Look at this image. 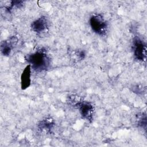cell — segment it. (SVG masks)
<instances>
[{
	"label": "cell",
	"instance_id": "obj_1",
	"mask_svg": "<svg viewBox=\"0 0 147 147\" xmlns=\"http://www.w3.org/2000/svg\"><path fill=\"white\" fill-rule=\"evenodd\" d=\"M26 61L33 70L41 72L48 69L51 65V59L44 51H37L28 55L25 57Z\"/></svg>",
	"mask_w": 147,
	"mask_h": 147
},
{
	"label": "cell",
	"instance_id": "obj_2",
	"mask_svg": "<svg viewBox=\"0 0 147 147\" xmlns=\"http://www.w3.org/2000/svg\"><path fill=\"white\" fill-rule=\"evenodd\" d=\"M92 30L100 36L105 35L108 29V23L103 16L100 14L91 16L89 20Z\"/></svg>",
	"mask_w": 147,
	"mask_h": 147
},
{
	"label": "cell",
	"instance_id": "obj_3",
	"mask_svg": "<svg viewBox=\"0 0 147 147\" xmlns=\"http://www.w3.org/2000/svg\"><path fill=\"white\" fill-rule=\"evenodd\" d=\"M133 51L135 59L139 61H145L146 57V45L139 37L136 36L133 40Z\"/></svg>",
	"mask_w": 147,
	"mask_h": 147
},
{
	"label": "cell",
	"instance_id": "obj_4",
	"mask_svg": "<svg viewBox=\"0 0 147 147\" xmlns=\"http://www.w3.org/2000/svg\"><path fill=\"white\" fill-rule=\"evenodd\" d=\"M76 106L83 118L91 122L92 120L94 107L92 105L87 101H82L76 103Z\"/></svg>",
	"mask_w": 147,
	"mask_h": 147
},
{
	"label": "cell",
	"instance_id": "obj_5",
	"mask_svg": "<svg viewBox=\"0 0 147 147\" xmlns=\"http://www.w3.org/2000/svg\"><path fill=\"white\" fill-rule=\"evenodd\" d=\"M31 28L33 32L41 34L45 32L48 28V22L46 17L41 16L31 24Z\"/></svg>",
	"mask_w": 147,
	"mask_h": 147
},
{
	"label": "cell",
	"instance_id": "obj_6",
	"mask_svg": "<svg viewBox=\"0 0 147 147\" xmlns=\"http://www.w3.org/2000/svg\"><path fill=\"white\" fill-rule=\"evenodd\" d=\"M31 70L29 64L24 69L21 75V88L24 90L28 88L31 84Z\"/></svg>",
	"mask_w": 147,
	"mask_h": 147
},
{
	"label": "cell",
	"instance_id": "obj_7",
	"mask_svg": "<svg viewBox=\"0 0 147 147\" xmlns=\"http://www.w3.org/2000/svg\"><path fill=\"white\" fill-rule=\"evenodd\" d=\"M53 121L51 118H46L42 119L38 123V127L42 130H51L53 126Z\"/></svg>",
	"mask_w": 147,
	"mask_h": 147
},
{
	"label": "cell",
	"instance_id": "obj_8",
	"mask_svg": "<svg viewBox=\"0 0 147 147\" xmlns=\"http://www.w3.org/2000/svg\"><path fill=\"white\" fill-rule=\"evenodd\" d=\"M12 49V43L11 41H4L1 46V50L2 53L4 56H8L10 55Z\"/></svg>",
	"mask_w": 147,
	"mask_h": 147
},
{
	"label": "cell",
	"instance_id": "obj_9",
	"mask_svg": "<svg viewBox=\"0 0 147 147\" xmlns=\"http://www.w3.org/2000/svg\"><path fill=\"white\" fill-rule=\"evenodd\" d=\"M84 56H85V53H84V51H80L79 53V57L80 59H83Z\"/></svg>",
	"mask_w": 147,
	"mask_h": 147
}]
</instances>
